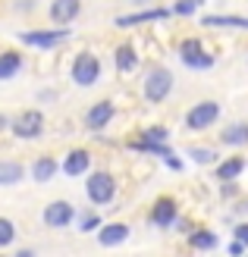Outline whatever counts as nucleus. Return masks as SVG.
<instances>
[{
    "label": "nucleus",
    "instance_id": "nucleus-2",
    "mask_svg": "<svg viewBox=\"0 0 248 257\" xmlns=\"http://www.w3.org/2000/svg\"><path fill=\"white\" fill-rule=\"evenodd\" d=\"M170 88H173V72L163 69V66H154L148 72V79H145V97L154 100V104H160V100L170 94Z\"/></svg>",
    "mask_w": 248,
    "mask_h": 257
},
{
    "label": "nucleus",
    "instance_id": "nucleus-28",
    "mask_svg": "<svg viewBox=\"0 0 248 257\" xmlns=\"http://www.w3.org/2000/svg\"><path fill=\"white\" fill-rule=\"evenodd\" d=\"M236 238L242 241V245L248 248V223H242V226H236Z\"/></svg>",
    "mask_w": 248,
    "mask_h": 257
},
{
    "label": "nucleus",
    "instance_id": "nucleus-30",
    "mask_svg": "<svg viewBox=\"0 0 248 257\" xmlns=\"http://www.w3.org/2000/svg\"><path fill=\"white\" fill-rule=\"evenodd\" d=\"M4 128H7V116H4V113H0V132H4Z\"/></svg>",
    "mask_w": 248,
    "mask_h": 257
},
{
    "label": "nucleus",
    "instance_id": "nucleus-6",
    "mask_svg": "<svg viewBox=\"0 0 248 257\" xmlns=\"http://www.w3.org/2000/svg\"><path fill=\"white\" fill-rule=\"evenodd\" d=\"M179 57H182V63H186L189 69H211V66H214V57L207 54V50L201 47V41H195V38L182 41Z\"/></svg>",
    "mask_w": 248,
    "mask_h": 257
},
{
    "label": "nucleus",
    "instance_id": "nucleus-16",
    "mask_svg": "<svg viewBox=\"0 0 248 257\" xmlns=\"http://www.w3.org/2000/svg\"><path fill=\"white\" fill-rule=\"evenodd\" d=\"M19 69H22V57L16 54V50H4V54H0V82L13 79Z\"/></svg>",
    "mask_w": 248,
    "mask_h": 257
},
{
    "label": "nucleus",
    "instance_id": "nucleus-7",
    "mask_svg": "<svg viewBox=\"0 0 248 257\" xmlns=\"http://www.w3.org/2000/svg\"><path fill=\"white\" fill-rule=\"evenodd\" d=\"M72 220H75V207L69 201H54V204L44 207V223L50 229H63V226H69Z\"/></svg>",
    "mask_w": 248,
    "mask_h": 257
},
{
    "label": "nucleus",
    "instance_id": "nucleus-17",
    "mask_svg": "<svg viewBox=\"0 0 248 257\" xmlns=\"http://www.w3.org/2000/svg\"><path fill=\"white\" fill-rule=\"evenodd\" d=\"M22 163L19 160H0V185H16L22 182Z\"/></svg>",
    "mask_w": 248,
    "mask_h": 257
},
{
    "label": "nucleus",
    "instance_id": "nucleus-8",
    "mask_svg": "<svg viewBox=\"0 0 248 257\" xmlns=\"http://www.w3.org/2000/svg\"><path fill=\"white\" fill-rule=\"evenodd\" d=\"M69 38V29H54V32H22V41L32 47H57L60 41Z\"/></svg>",
    "mask_w": 248,
    "mask_h": 257
},
{
    "label": "nucleus",
    "instance_id": "nucleus-29",
    "mask_svg": "<svg viewBox=\"0 0 248 257\" xmlns=\"http://www.w3.org/2000/svg\"><path fill=\"white\" fill-rule=\"evenodd\" d=\"M245 251V245H242V241H236V245H229V254H242Z\"/></svg>",
    "mask_w": 248,
    "mask_h": 257
},
{
    "label": "nucleus",
    "instance_id": "nucleus-14",
    "mask_svg": "<svg viewBox=\"0 0 248 257\" xmlns=\"http://www.w3.org/2000/svg\"><path fill=\"white\" fill-rule=\"evenodd\" d=\"M129 235V226L126 223H110V226H101V232H98V241L104 248H113V245H120V241H126Z\"/></svg>",
    "mask_w": 248,
    "mask_h": 257
},
{
    "label": "nucleus",
    "instance_id": "nucleus-18",
    "mask_svg": "<svg viewBox=\"0 0 248 257\" xmlns=\"http://www.w3.org/2000/svg\"><path fill=\"white\" fill-rule=\"evenodd\" d=\"M220 141L223 145H248V122H236L220 132Z\"/></svg>",
    "mask_w": 248,
    "mask_h": 257
},
{
    "label": "nucleus",
    "instance_id": "nucleus-20",
    "mask_svg": "<svg viewBox=\"0 0 248 257\" xmlns=\"http://www.w3.org/2000/svg\"><path fill=\"white\" fill-rule=\"evenodd\" d=\"M54 173H57V160H54V157H41V160L35 163V170H32L35 182H50V179H54Z\"/></svg>",
    "mask_w": 248,
    "mask_h": 257
},
{
    "label": "nucleus",
    "instance_id": "nucleus-25",
    "mask_svg": "<svg viewBox=\"0 0 248 257\" xmlns=\"http://www.w3.org/2000/svg\"><path fill=\"white\" fill-rule=\"evenodd\" d=\"M189 154H192V160H195V163H214V160H217V154H214V151H207V148H192Z\"/></svg>",
    "mask_w": 248,
    "mask_h": 257
},
{
    "label": "nucleus",
    "instance_id": "nucleus-15",
    "mask_svg": "<svg viewBox=\"0 0 248 257\" xmlns=\"http://www.w3.org/2000/svg\"><path fill=\"white\" fill-rule=\"evenodd\" d=\"M245 173V157H229L217 166V179L220 182H236V179Z\"/></svg>",
    "mask_w": 248,
    "mask_h": 257
},
{
    "label": "nucleus",
    "instance_id": "nucleus-11",
    "mask_svg": "<svg viewBox=\"0 0 248 257\" xmlns=\"http://www.w3.org/2000/svg\"><path fill=\"white\" fill-rule=\"evenodd\" d=\"M151 220H154V226L170 229L176 223V201L173 198H160L157 204H154V210H151Z\"/></svg>",
    "mask_w": 248,
    "mask_h": 257
},
{
    "label": "nucleus",
    "instance_id": "nucleus-26",
    "mask_svg": "<svg viewBox=\"0 0 248 257\" xmlns=\"http://www.w3.org/2000/svg\"><path fill=\"white\" fill-rule=\"evenodd\" d=\"M167 138H170V132H167L163 125H151L148 132H145V141H167Z\"/></svg>",
    "mask_w": 248,
    "mask_h": 257
},
{
    "label": "nucleus",
    "instance_id": "nucleus-3",
    "mask_svg": "<svg viewBox=\"0 0 248 257\" xmlns=\"http://www.w3.org/2000/svg\"><path fill=\"white\" fill-rule=\"evenodd\" d=\"M88 198L95 201V204H110L113 195H116V179L110 173H95V176H88Z\"/></svg>",
    "mask_w": 248,
    "mask_h": 257
},
{
    "label": "nucleus",
    "instance_id": "nucleus-22",
    "mask_svg": "<svg viewBox=\"0 0 248 257\" xmlns=\"http://www.w3.org/2000/svg\"><path fill=\"white\" fill-rule=\"evenodd\" d=\"M204 25H232V29H248V19H242V16H207Z\"/></svg>",
    "mask_w": 248,
    "mask_h": 257
},
{
    "label": "nucleus",
    "instance_id": "nucleus-19",
    "mask_svg": "<svg viewBox=\"0 0 248 257\" xmlns=\"http://www.w3.org/2000/svg\"><path fill=\"white\" fill-rule=\"evenodd\" d=\"M135 66H138L135 50L129 44H120V47H116V69H120V72H132Z\"/></svg>",
    "mask_w": 248,
    "mask_h": 257
},
{
    "label": "nucleus",
    "instance_id": "nucleus-12",
    "mask_svg": "<svg viewBox=\"0 0 248 257\" xmlns=\"http://www.w3.org/2000/svg\"><path fill=\"white\" fill-rule=\"evenodd\" d=\"M88 166H91V154L79 148V151L66 154V160H63V173H66V176H82V173H88Z\"/></svg>",
    "mask_w": 248,
    "mask_h": 257
},
{
    "label": "nucleus",
    "instance_id": "nucleus-1",
    "mask_svg": "<svg viewBox=\"0 0 248 257\" xmlns=\"http://www.w3.org/2000/svg\"><path fill=\"white\" fill-rule=\"evenodd\" d=\"M98 79H101V60L95 54H88V50H82V54L75 57V63H72V82L88 88V85H95Z\"/></svg>",
    "mask_w": 248,
    "mask_h": 257
},
{
    "label": "nucleus",
    "instance_id": "nucleus-27",
    "mask_svg": "<svg viewBox=\"0 0 248 257\" xmlns=\"http://www.w3.org/2000/svg\"><path fill=\"white\" fill-rule=\"evenodd\" d=\"M95 229H101V216H85V220H82V232H95Z\"/></svg>",
    "mask_w": 248,
    "mask_h": 257
},
{
    "label": "nucleus",
    "instance_id": "nucleus-9",
    "mask_svg": "<svg viewBox=\"0 0 248 257\" xmlns=\"http://www.w3.org/2000/svg\"><path fill=\"white\" fill-rule=\"evenodd\" d=\"M82 13V0H54L50 4V19L57 25H69Z\"/></svg>",
    "mask_w": 248,
    "mask_h": 257
},
{
    "label": "nucleus",
    "instance_id": "nucleus-24",
    "mask_svg": "<svg viewBox=\"0 0 248 257\" xmlns=\"http://www.w3.org/2000/svg\"><path fill=\"white\" fill-rule=\"evenodd\" d=\"M198 7H201V0H179V4L173 7V13H176V16H192Z\"/></svg>",
    "mask_w": 248,
    "mask_h": 257
},
{
    "label": "nucleus",
    "instance_id": "nucleus-4",
    "mask_svg": "<svg viewBox=\"0 0 248 257\" xmlns=\"http://www.w3.org/2000/svg\"><path fill=\"white\" fill-rule=\"evenodd\" d=\"M44 132V113L41 110H25L13 119V135L16 138H38Z\"/></svg>",
    "mask_w": 248,
    "mask_h": 257
},
{
    "label": "nucleus",
    "instance_id": "nucleus-21",
    "mask_svg": "<svg viewBox=\"0 0 248 257\" xmlns=\"http://www.w3.org/2000/svg\"><path fill=\"white\" fill-rule=\"evenodd\" d=\"M189 241H192V248H198V251H211V248H217V235H214V232H207V229H198V232H192Z\"/></svg>",
    "mask_w": 248,
    "mask_h": 257
},
{
    "label": "nucleus",
    "instance_id": "nucleus-10",
    "mask_svg": "<svg viewBox=\"0 0 248 257\" xmlns=\"http://www.w3.org/2000/svg\"><path fill=\"white\" fill-rule=\"evenodd\" d=\"M113 113H116V110H113L110 100H101V104H95V107L85 113V125L91 128V132H101V128L113 119Z\"/></svg>",
    "mask_w": 248,
    "mask_h": 257
},
{
    "label": "nucleus",
    "instance_id": "nucleus-23",
    "mask_svg": "<svg viewBox=\"0 0 248 257\" xmlns=\"http://www.w3.org/2000/svg\"><path fill=\"white\" fill-rule=\"evenodd\" d=\"M13 238H16V226H13L7 216H0V248H7Z\"/></svg>",
    "mask_w": 248,
    "mask_h": 257
},
{
    "label": "nucleus",
    "instance_id": "nucleus-5",
    "mask_svg": "<svg viewBox=\"0 0 248 257\" xmlns=\"http://www.w3.org/2000/svg\"><path fill=\"white\" fill-rule=\"evenodd\" d=\"M217 116H220V104H217V100H201L198 107H192V110H189L186 125L192 128V132H201V128L214 125Z\"/></svg>",
    "mask_w": 248,
    "mask_h": 257
},
{
    "label": "nucleus",
    "instance_id": "nucleus-13",
    "mask_svg": "<svg viewBox=\"0 0 248 257\" xmlns=\"http://www.w3.org/2000/svg\"><path fill=\"white\" fill-rule=\"evenodd\" d=\"M170 10H138V13H129V16H116V25L126 29V25H138V22H157L167 19Z\"/></svg>",
    "mask_w": 248,
    "mask_h": 257
}]
</instances>
